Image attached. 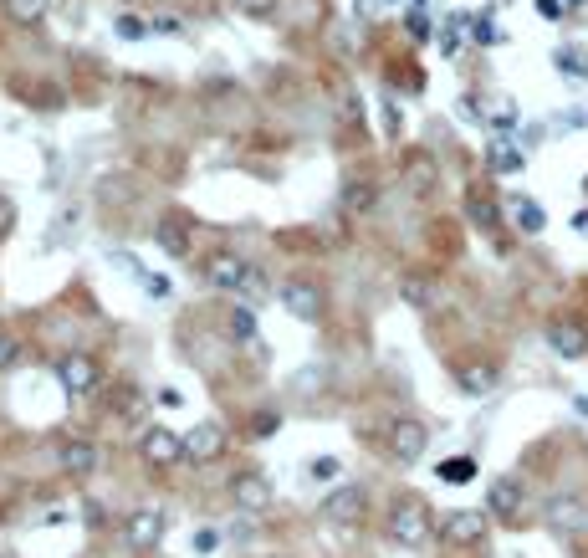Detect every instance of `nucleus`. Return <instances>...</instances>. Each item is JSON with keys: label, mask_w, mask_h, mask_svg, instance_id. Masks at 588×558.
Segmentation results:
<instances>
[{"label": "nucleus", "mask_w": 588, "mask_h": 558, "mask_svg": "<svg viewBox=\"0 0 588 558\" xmlns=\"http://www.w3.org/2000/svg\"><path fill=\"white\" fill-rule=\"evenodd\" d=\"M282 308H287L297 323H323L328 297H323V287L312 282V277H287V282H282Z\"/></svg>", "instance_id": "obj_6"}, {"label": "nucleus", "mask_w": 588, "mask_h": 558, "mask_svg": "<svg viewBox=\"0 0 588 558\" xmlns=\"http://www.w3.org/2000/svg\"><path fill=\"white\" fill-rule=\"evenodd\" d=\"M542 523H548L558 538H583L588 533V502L573 497V492H558V497H548V507H542Z\"/></svg>", "instance_id": "obj_7"}, {"label": "nucleus", "mask_w": 588, "mask_h": 558, "mask_svg": "<svg viewBox=\"0 0 588 558\" xmlns=\"http://www.w3.org/2000/svg\"><path fill=\"white\" fill-rule=\"evenodd\" d=\"M113 31H118L123 41H144V36H154L144 16H118V21H113Z\"/></svg>", "instance_id": "obj_25"}, {"label": "nucleus", "mask_w": 588, "mask_h": 558, "mask_svg": "<svg viewBox=\"0 0 588 558\" xmlns=\"http://www.w3.org/2000/svg\"><path fill=\"white\" fill-rule=\"evenodd\" d=\"M435 533L450 548H481L486 533H491V512H481V507H450V512H440Z\"/></svg>", "instance_id": "obj_2"}, {"label": "nucleus", "mask_w": 588, "mask_h": 558, "mask_svg": "<svg viewBox=\"0 0 588 558\" xmlns=\"http://www.w3.org/2000/svg\"><path fill=\"white\" fill-rule=\"evenodd\" d=\"M21 364V338L0 328V369H16Z\"/></svg>", "instance_id": "obj_27"}, {"label": "nucleus", "mask_w": 588, "mask_h": 558, "mask_svg": "<svg viewBox=\"0 0 588 558\" xmlns=\"http://www.w3.org/2000/svg\"><path fill=\"white\" fill-rule=\"evenodd\" d=\"M123 543L133 553H149L164 543V512L159 507H139V512H128V523H123Z\"/></svg>", "instance_id": "obj_12"}, {"label": "nucleus", "mask_w": 588, "mask_h": 558, "mask_svg": "<svg viewBox=\"0 0 588 558\" xmlns=\"http://www.w3.org/2000/svg\"><path fill=\"white\" fill-rule=\"evenodd\" d=\"M466 210H471V221H476L481 231H496V226H502V205H496V195H481V190H476Z\"/></svg>", "instance_id": "obj_23"}, {"label": "nucleus", "mask_w": 588, "mask_h": 558, "mask_svg": "<svg viewBox=\"0 0 588 558\" xmlns=\"http://www.w3.org/2000/svg\"><path fill=\"white\" fill-rule=\"evenodd\" d=\"M573 405H578V410H583V415H588V400H583V395H578V400H573Z\"/></svg>", "instance_id": "obj_36"}, {"label": "nucleus", "mask_w": 588, "mask_h": 558, "mask_svg": "<svg viewBox=\"0 0 588 558\" xmlns=\"http://www.w3.org/2000/svg\"><path fill=\"white\" fill-rule=\"evenodd\" d=\"M583 297H588V277H583Z\"/></svg>", "instance_id": "obj_37"}, {"label": "nucleus", "mask_w": 588, "mask_h": 558, "mask_svg": "<svg viewBox=\"0 0 588 558\" xmlns=\"http://www.w3.org/2000/svg\"><path fill=\"white\" fill-rule=\"evenodd\" d=\"M149 31H164V36H185V21H179V16H149Z\"/></svg>", "instance_id": "obj_31"}, {"label": "nucleus", "mask_w": 588, "mask_h": 558, "mask_svg": "<svg viewBox=\"0 0 588 558\" xmlns=\"http://www.w3.org/2000/svg\"><path fill=\"white\" fill-rule=\"evenodd\" d=\"M425 446H430V425L425 420H415V415H394L389 420V451H394V461H420L425 456Z\"/></svg>", "instance_id": "obj_8"}, {"label": "nucleus", "mask_w": 588, "mask_h": 558, "mask_svg": "<svg viewBox=\"0 0 588 558\" xmlns=\"http://www.w3.org/2000/svg\"><path fill=\"white\" fill-rule=\"evenodd\" d=\"M486 164H491V175H517V169H522L527 159H522V149H517V144L496 139V144L486 149Z\"/></svg>", "instance_id": "obj_21"}, {"label": "nucleus", "mask_w": 588, "mask_h": 558, "mask_svg": "<svg viewBox=\"0 0 588 558\" xmlns=\"http://www.w3.org/2000/svg\"><path fill=\"white\" fill-rule=\"evenodd\" d=\"M220 451H225V425H220V420H200L195 431L185 436V461H200V466H205V461H215Z\"/></svg>", "instance_id": "obj_14"}, {"label": "nucleus", "mask_w": 588, "mask_h": 558, "mask_svg": "<svg viewBox=\"0 0 588 558\" xmlns=\"http://www.w3.org/2000/svg\"><path fill=\"white\" fill-rule=\"evenodd\" d=\"M139 287H144V292L154 297V303H164V297L174 292V282H169L164 272H139Z\"/></svg>", "instance_id": "obj_26"}, {"label": "nucleus", "mask_w": 588, "mask_h": 558, "mask_svg": "<svg viewBox=\"0 0 588 558\" xmlns=\"http://www.w3.org/2000/svg\"><path fill=\"white\" fill-rule=\"evenodd\" d=\"M57 379H62V390L72 395V400H87L103 384V364L93 359V354H67L62 364H57Z\"/></svg>", "instance_id": "obj_9"}, {"label": "nucleus", "mask_w": 588, "mask_h": 558, "mask_svg": "<svg viewBox=\"0 0 588 558\" xmlns=\"http://www.w3.org/2000/svg\"><path fill=\"white\" fill-rule=\"evenodd\" d=\"M144 456H149L154 466H174V461H185V436L164 431V425H149V431H144Z\"/></svg>", "instance_id": "obj_15"}, {"label": "nucleus", "mask_w": 588, "mask_h": 558, "mask_svg": "<svg viewBox=\"0 0 588 558\" xmlns=\"http://www.w3.org/2000/svg\"><path fill=\"white\" fill-rule=\"evenodd\" d=\"M338 471H343V466H338L333 456H318V461H307V477H312V482H338Z\"/></svg>", "instance_id": "obj_30"}, {"label": "nucleus", "mask_w": 588, "mask_h": 558, "mask_svg": "<svg viewBox=\"0 0 588 558\" xmlns=\"http://www.w3.org/2000/svg\"><path fill=\"white\" fill-rule=\"evenodd\" d=\"M225 328H231V338H241V343H246V338H256V318H251V308H236Z\"/></svg>", "instance_id": "obj_29"}, {"label": "nucleus", "mask_w": 588, "mask_h": 558, "mask_svg": "<svg viewBox=\"0 0 588 558\" xmlns=\"http://www.w3.org/2000/svg\"><path fill=\"white\" fill-rule=\"evenodd\" d=\"M374 205H379V185L374 180H348L343 185V210L348 216H369Z\"/></svg>", "instance_id": "obj_18"}, {"label": "nucleus", "mask_w": 588, "mask_h": 558, "mask_svg": "<svg viewBox=\"0 0 588 558\" xmlns=\"http://www.w3.org/2000/svg\"><path fill=\"white\" fill-rule=\"evenodd\" d=\"M246 262L236 251H205L200 256V277L210 282V287H220V292H241V282H246Z\"/></svg>", "instance_id": "obj_11"}, {"label": "nucleus", "mask_w": 588, "mask_h": 558, "mask_svg": "<svg viewBox=\"0 0 588 558\" xmlns=\"http://www.w3.org/2000/svg\"><path fill=\"white\" fill-rule=\"evenodd\" d=\"M486 512L502 528H517L522 518H527V487L517 482V477H491L486 482Z\"/></svg>", "instance_id": "obj_5"}, {"label": "nucleus", "mask_w": 588, "mask_h": 558, "mask_svg": "<svg viewBox=\"0 0 588 558\" xmlns=\"http://www.w3.org/2000/svg\"><path fill=\"white\" fill-rule=\"evenodd\" d=\"M318 512H323V523H333V528H358V523L369 518V487L338 482V487L318 502Z\"/></svg>", "instance_id": "obj_4"}, {"label": "nucleus", "mask_w": 588, "mask_h": 558, "mask_svg": "<svg viewBox=\"0 0 588 558\" xmlns=\"http://www.w3.org/2000/svg\"><path fill=\"white\" fill-rule=\"evenodd\" d=\"M435 512H430V502L425 497H415V492H404V497H394L389 502V518H384V528H389V538L399 543V548H425L430 538H435Z\"/></svg>", "instance_id": "obj_1"}, {"label": "nucleus", "mask_w": 588, "mask_h": 558, "mask_svg": "<svg viewBox=\"0 0 588 558\" xmlns=\"http://www.w3.org/2000/svg\"><path fill=\"white\" fill-rule=\"evenodd\" d=\"M236 11L251 16V21H271L277 16V0H236Z\"/></svg>", "instance_id": "obj_28"}, {"label": "nucleus", "mask_w": 588, "mask_h": 558, "mask_svg": "<svg viewBox=\"0 0 588 558\" xmlns=\"http://www.w3.org/2000/svg\"><path fill=\"white\" fill-rule=\"evenodd\" d=\"M512 221H517L522 236H537L542 226H548V210H542L532 195H512Z\"/></svg>", "instance_id": "obj_19"}, {"label": "nucleus", "mask_w": 588, "mask_h": 558, "mask_svg": "<svg viewBox=\"0 0 588 558\" xmlns=\"http://www.w3.org/2000/svg\"><path fill=\"white\" fill-rule=\"evenodd\" d=\"M0 6H6V16H11L16 26H41V21H47V6H52V0H0Z\"/></svg>", "instance_id": "obj_22"}, {"label": "nucleus", "mask_w": 588, "mask_h": 558, "mask_svg": "<svg viewBox=\"0 0 588 558\" xmlns=\"http://www.w3.org/2000/svg\"><path fill=\"white\" fill-rule=\"evenodd\" d=\"M399 297H404L410 308L430 313V308L440 303V282H435L430 272H404V277H399Z\"/></svg>", "instance_id": "obj_16"}, {"label": "nucleus", "mask_w": 588, "mask_h": 558, "mask_svg": "<svg viewBox=\"0 0 588 558\" xmlns=\"http://www.w3.org/2000/svg\"><path fill=\"white\" fill-rule=\"evenodd\" d=\"M231 502L241 512H266L271 502H277V492H271V482L261 477V471H236L231 477Z\"/></svg>", "instance_id": "obj_13"}, {"label": "nucleus", "mask_w": 588, "mask_h": 558, "mask_svg": "<svg viewBox=\"0 0 588 558\" xmlns=\"http://www.w3.org/2000/svg\"><path fill=\"white\" fill-rule=\"evenodd\" d=\"M62 471H67L72 482L93 477V471H98V446H93V441H67V446H62Z\"/></svg>", "instance_id": "obj_17"}, {"label": "nucleus", "mask_w": 588, "mask_h": 558, "mask_svg": "<svg viewBox=\"0 0 588 558\" xmlns=\"http://www.w3.org/2000/svg\"><path fill=\"white\" fill-rule=\"evenodd\" d=\"M450 379L461 384V395L481 400V395H491L496 384H502V364H496V359H456V364H450Z\"/></svg>", "instance_id": "obj_10"}, {"label": "nucleus", "mask_w": 588, "mask_h": 558, "mask_svg": "<svg viewBox=\"0 0 588 558\" xmlns=\"http://www.w3.org/2000/svg\"><path fill=\"white\" fill-rule=\"evenodd\" d=\"M159 246H164L169 256H185V251H190V221H185V216H164V221H159Z\"/></svg>", "instance_id": "obj_20"}, {"label": "nucleus", "mask_w": 588, "mask_h": 558, "mask_svg": "<svg viewBox=\"0 0 588 558\" xmlns=\"http://www.w3.org/2000/svg\"><path fill=\"white\" fill-rule=\"evenodd\" d=\"M159 405H164V410H179L185 400H179V390H159Z\"/></svg>", "instance_id": "obj_34"}, {"label": "nucleus", "mask_w": 588, "mask_h": 558, "mask_svg": "<svg viewBox=\"0 0 588 558\" xmlns=\"http://www.w3.org/2000/svg\"><path fill=\"white\" fill-rule=\"evenodd\" d=\"M277 425H282V415L261 410V415H256V436H271V431H277Z\"/></svg>", "instance_id": "obj_33"}, {"label": "nucleus", "mask_w": 588, "mask_h": 558, "mask_svg": "<svg viewBox=\"0 0 588 558\" xmlns=\"http://www.w3.org/2000/svg\"><path fill=\"white\" fill-rule=\"evenodd\" d=\"M241 292H246V297H266V277L251 267V272H246V282H241Z\"/></svg>", "instance_id": "obj_32"}, {"label": "nucleus", "mask_w": 588, "mask_h": 558, "mask_svg": "<svg viewBox=\"0 0 588 558\" xmlns=\"http://www.w3.org/2000/svg\"><path fill=\"white\" fill-rule=\"evenodd\" d=\"M215 548V533H195V553H210Z\"/></svg>", "instance_id": "obj_35"}, {"label": "nucleus", "mask_w": 588, "mask_h": 558, "mask_svg": "<svg viewBox=\"0 0 588 558\" xmlns=\"http://www.w3.org/2000/svg\"><path fill=\"white\" fill-rule=\"evenodd\" d=\"M542 338H548V349H553L563 364L588 359V318H583V313H553L548 323H542Z\"/></svg>", "instance_id": "obj_3"}, {"label": "nucleus", "mask_w": 588, "mask_h": 558, "mask_svg": "<svg viewBox=\"0 0 588 558\" xmlns=\"http://www.w3.org/2000/svg\"><path fill=\"white\" fill-rule=\"evenodd\" d=\"M471 477H476V461H471V456L440 461V482H471Z\"/></svg>", "instance_id": "obj_24"}]
</instances>
